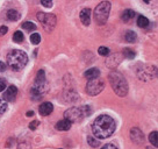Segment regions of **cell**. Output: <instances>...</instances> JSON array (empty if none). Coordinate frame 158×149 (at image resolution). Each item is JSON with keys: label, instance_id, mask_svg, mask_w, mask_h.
I'll use <instances>...</instances> for the list:
<instances>
[{"label": "cell", "instance_id": "16", "mask_svg": "<svg viewBox=\"0 0 158 149\" xmlns=\"http://www.w3.org/2000/svg\"><path fill=\"white\" fill-rule=\"evenodd\" d=\"M124 40L127 41V42L133 43V42L136 41V34H135L134 32H131V30H129V32H127L126 35H124Z\"/></svg>", "mask_w": 158, "mask_h": 149}, {"label": "cell", "instance_id": "34", "mask_svg": "<svg viewBox=\"0 0 158 149\" xmlns=\"http://www.w3.org/2000/svg\"><path fill=\"white\" fill-rule=\"evenodd\" d=\"M34 115V112L33 111H29V112H27V117H33Z\"/></svg>", "mask_w": 158, "mask_h": 149}, {"label": "cell", "instance_id": "9", "mask_svg": "<svg viewBox=\"0 0 158 149\" xmlns=\"http://www.w3.org/2000/svg\"><path fill=\"white\" fill-rule=\"evenodd\" d=\"M130 138L133 140V142L137 144H142L144 142V135L138 128H133L130 130Z\"/></svg>", "mask_w": 158, "mask_h": 149}, {"label": "cell", "instance_id": "6", "mask_svg": "<svg viewBox=\"0 0 158 149\" xmlns=\"http://www.w3.org/2000/svg\"><path fill=\"white\" fill-rule=\"evenodd\" d=\"M104 87H105L104 80L100 79V78H97V79L89 80V83H87L86 92H87L89 96H97L104 90Z\"/></svg>", "mask_w": 158, "mask_h": 149}, {"label": "cell", "instance_id": "23", "mask_svg": "<svg viewBox=\"0 0 158 149\" xmlns=\"http://www.w3.org/2000/svg\"><path fill=\"white\" fill-rule=\"evenodd\" d=\"M123 55L127 57V58L131 60V58H134V57H135V51H133V50H130V49H124L123 50Z\"/></svg>", "mask_w": 158, "mask_h": 149}, {"label": "cell", "instance_id": "13", "mask_svg": "<svg viewBox=\"0 0 158 149\" xmlns=\"http://www.w3.org/2000/svg\"><path fill=\"white\" fill-rule=\"evenodd\" d=\"M71 122L68 121V120H60L58 121L57 124H56V129L57 130H62V132H66V130H69L71 128Z\"/></svg>", "mask_w": 158, "mask_h": 149}, {"label": "cell", "instance_id": "25", "mask_svg": "<svg viewBox=\"0 0 158 149\" xmlns=\"http://www.w3.org/2000/svg\"><path fill=\"white\" fill-rule=\"evenodd\" d=\"M87 142H89L92 147H94V148H97L99 144H100V142H99V141H97V140L93 139V138H91V136H89V138H87Z\"/></svg>", "mask_w": 158, "mask_h": 149}, {"label": "cell", "instance_id": "3", "mask_svg": "<svg viewBox=\"0 0 158 149\" xmlns=\"http://www.w3.org/2000/svg\"><path fill=\"white\" fill-rule=\"evenodd\" d=\"M108 80L110 83V86L112 89L115 91V93L118 96V97H124L128 93V84H127V80L124 78L122 74L120 72H116V71H113L109 74Z\"/></svg>", "mask_w": 158, "mask_h": 149}, {"label": "cell", "instance_id": "18", "mask_svg": "<svg viewBox=\"0 0 158 149\" xmlns=\"http://www.w3.org/2000/svg\"><path fill=\"white\" fill-rule=\"evenodd\" d=\"M13 41L16 42V43H21L22 41H23V34H22V32H15L14 35H13Z\"/></svg>", "mask_w": 158, "mask_h": 149}, {"label": "cell", "instance_id": "2", "mask_svg": "<svg viewBox=\"0 0 158 149\" xmlns=\"http://www.w3.org/2000/svg\"><path fill=\"white\" fill-rule=\"evenodd\" d=\"M27 63H28V56L22 50L14 49L7 55V64L14 71L22 70L27 65Z\"/></svg>", "mask_w": 158, "mask_h": 149}, {"label": "cell", "instance_id": "30", "mask_svg": "<svg viewBox=\"0 0 158 149\" xmlns=\"http://www.w3.org/2000/svg\"><path fill=\"white\" fill-rule=\"evenodd\" d=\"M101 149H118V147H116V146H114V144H112V143H107V144H105Z\"/></svg>", "mask_w": 158, "mask_h": 149}, {"label": "cell", "instance_id": "4", "mask_svg": "<svg viewBox=\"0 0 158 149\" xmlns=\"http://www.w3.org/2000/svg\"><path fill=\"white\" fill-rule=\"evenodd\" d=\"M109 12H110V4L108 1H102L100 2L97 8L94 11V18H95V22L98 25L102 26L105 25L107 20H108Z\"/></svg>", "mask_w": 158, "mask_h": 149}, {"label": "cell", "instance_id": "11", "mask_svg": "<svg viewBox=\"0 0 158 149\" xmlns=\"http://www.w3.org/2000/svg\"><path fill=\"white\" fill-rule=\"evenodd\" d=\"M80 21L83 22L84 26H89L91 22V10L89 8H84L80 12Z\"/></svg>", "mask_w": 158, "mask_h": 149}, {"label": "cell", "instance_id": "32", "mask_svg": "<svg viewBox=\"0 0 158 149\" xmlns=\"http://www.w3.org/2000/svg\"><path fill=\"white\" fill-rule=\"evenodd\" d=\"M41 4L44 6V7H51V6H52V2H51V1H41Z\"/></svg>", "mask_w": 158, "mask_h": 149}, {"label": "cell", "instance_id": "19", "mask_svg": "<svg viewBox=\"0 0 158 149\" xmlns=\"http://www.w3.org/2000/svg\"><path fill=\"white\" fill-rule=\"evenodd\" d=\"M149 141L150 143L153 144L155 147H157V132H152L149 135Z\"/></svg>", "mask_w": 158, "mask_h": 149}, {"label": "cell", "instance_id": "20", "mask_svg": "<svg viewBox=\"0 0 158 149\" xmlns=\"http://www.w3.org/2000/svg\"><path fill=\"white\" fill-rule=\"evenodd\" d=\"M22 28H25L26 30L30 32V30H35V29H36V26H35L33 22H25V23L22 25Z\"/></svg>", "mask_w": 158, "mask_h": 149}, {"label": "cell", "instance_id": "8", "mask_svg": "<svg viewBox=\"0 0 158 149\" xmlns=\"http://www.w3.org/2000/svg\"><path fill=\"white\" fill-rule=\"evenodd\" d=\"M16 96H18V89L12 85V86H10V87L4 92V99L2 100L6 101V103H12V101L15 100Z\"/></svg>", "mask_w": 158, "mask_h": 149}, {"label": "cell", "instance_id": "10", "mask_svg": "<svg viewBox=\"0 0 158 149\" xmlns=\"http://www.w3.org/2000/svg\"><path fill=\"white\" fill-rule=\"evenodd\" d=\"M52 109H54V106H52L51 103H43V104H41L39 111L41 115L47 117V115H49L52 112Z\"/></svg>", "mask_w": 158, "mask_h": 149}, {"label": "cell", "instance_id": "21", "mask_svg": "<svg viewBox=\"0 0 158 149\" xmlns=\"http://www.w3.org/2000/svg\"><path fill=\"white\" fill-rule=\"evenodd\" d=\"M30 41H31L33 45H39L40 42H41V36L35 33V34H33L30 36Z\"/></svg>", "mask_w": 158, "mask_h": 149}, {"label": "cell", "instance_id": "24", "mask_svg": "<svg viewBox=\"0 0 158 149\" xmlns=\"http://www.w3.org/2000/svg\"><path fill=\"white\" fill-rule=\"evenodd\" d=\"M98 53L99 55H101V56H107L109 54V49L107 47H100L98 49Z\"/></svg>", "mask_w": 158, "mask_h": 149}, {"label": "cell", "instance_id": "15", "mask_svg": "<svg viewBox=\"0 0 158 149\" xmlns=\"http://www.w3.org/2000/svg\"><path fill=\"white\" fill-rule=\"evenodd\" d=\"M7 18L10 21H16L20 19V13L16 10H10L7 12Z\"/></svg>", "mask_w": 158, "mask_h": 149}, {"label": "cell", "instance_id": "17", "mask_svg": "<svg viewBox=\"0 0 158 149\" xmlns=\"http://www.w3.org/2000/svg\"><path fill=\"white\" fill-rule=\"evenodd\" d=\"M137 26L141 27V28H145V27L149 26V20L145 16H139L137 19Z\"/></svg>", "mask_w": 158, "mask_h": 149}, {"label": "cell", "instance_id": "29", "mask_svg": "<svg viewBox=\"0 0 158 149\" xmlns=\"http://www.w3.org/2000/svg\"><path fill=\"white\" fill-rule=\"evenodd\" d=\"M7 30H8V28H7L6 26H0V36L5 35L6 33H7Z\"/></svg>", "mask_w": 158, "mask_h": 149}, {"label": "cell", "instance_id": "14", "mask_svg": "<svg viewBox=\"0 0 158 149\" xmlns=\"http://www.w3.org/2000/svg\"><path fill=\"white\" fill-rule=\"evenodd\" d=\"M135 16V12L133 10H124L122 13V21L123 22H129V21Z\"/></svg>", "mask_w": 158, "mask_h": 149}, {"label": "cell", "instance_id": "7", "mask_svg": "<svg viewBox=\"0 0 158 149\" xmlns=\"http://www.w3.org/2000/svg\"><path fill=\"white\" fill-rule=\"evenodd\" d=\"M64 117H65V120L70 121L71 124L78 121V120H80L81 118H84V117H83L81 109H78V107H71V109H69L64 113Z\"/></svg>", "mask_w": 158, "mask_h": 149}, {"label": "cell", "instance_id": "27", "mask_svg": "<svg viewBox=\"0 0 158 149\" xmlns=\"http://www.w3.org/2000/svg\"><path fill=\"white\" fill-rule=\"evenodd\" d=\"M6 80L4 78H0V92H2L6 89Z\"/></svg>", "mask_w": 158, "mask_h": 149}, {"label": "cell", "instance_id": "26", "mask_svg": "<svg viewBox=\"0 0 158 149\" xmlns=\"http://www.w3.org/2000/svg\"><path fill=\"white\" fill-rule=\"evenodd\" d=\"M81 112H83V117H86V115H91L92 109L89 106H84V107H81Z\"/></svg>", "mask_w": 158, "mask_h": 149}, {"label": "cell", "instance_id": "12", "mask_svg": "<svg viewBox=\"0 0 158 149\" xmlns=\"http://www.w3.org/2000/svg\"><path fill=\"white\" fill-rule=\"evenodd\" d=\"M100 76V71H99L97 68H92V69H89L87 71H85V77L89 80H93L99 78Z\"/></svg>", "mask_w": 158, "mask_h": 149}, {"label": "cell", "instance_id": "31", "mask_svg": "<svg viewBox=\"0 0 158 149\" xmlns=\"http://www.w3.org/2000/svg\"><path fill=\"white\" fill-rule=\"evenodd\" d=\"M18 149H31V147H30L28 143H21L18 147Z\"/></svg>", "mask_w": 158, "mask_h": 149}, {"label": "cell", "instance_id": "28", "mask_svg": "<svg viewBox=\"0 0 158 149\" xmlns=\"http://www.w3.org/2000/svg\"><path fill=\"white\" fill-rule=\"evenodd\" d=\"M39 124H40V121H37V120H34V121L29 125V128L31 129V130H34V129H36V127L39 126Z\"/></svg>", "mask_w": 158, "mask_h": 149}, {"label": "cell", "instance_id": "1", "mask_svg": "<svg viewBox=\"0 0 158 149\" xmlns=\"http://www.w3.org/2000/svg\"><path fill=\"white\" fill-rule=\"evenodd\" d=\"M116 128V124L115 120L109 117V115L102 114L94 120L93 125H92V130L95 138L98 139H106L109 138L110 135H113Z\"/></svg>", "mask_w": 158, "mask_h": 149}, {"label": "cell", "instance_id": "5", "mask_svg": "<svg viewBox=\"0 0 158 149\" xmlns=\"http://www.w3.org/2000/svg\"><path fill=\"white\" fill-rule=\"evenodd\" d=\"M37 20L42 23L43 28L47 32H51L56 26V16L54 14H50V13H37Z\"/></svg>", "mask_w": 158, "mask_h": 149}, {"label": "cell", "instance_id": "22", "mask_svg": "<svg viewBox=\"0 0 158 149\" xmlns=\"http://www.w3.org/2000/svg\"><path fill=\"white\" fill-rule=\"evenodd\" d=\"M6 111H7V103L0 98V115L4 114Z\"/></svg>", "mask_w": 158, "mask_h": 149}, {"label": "cell", "instance_id": "33", "mask_svg": "<svg viewBox=\"0 0 158 149\" xmlns=\"http://www.w3.org/2000/svg\"><path fill=\"white\" fill-rule=\"evenodd\" d=\"M6 69V65L2 63V62H0V72H2L4 70Z\"/></svg>", "mask_w": 158, "mask_h": 149}]
</instances>
